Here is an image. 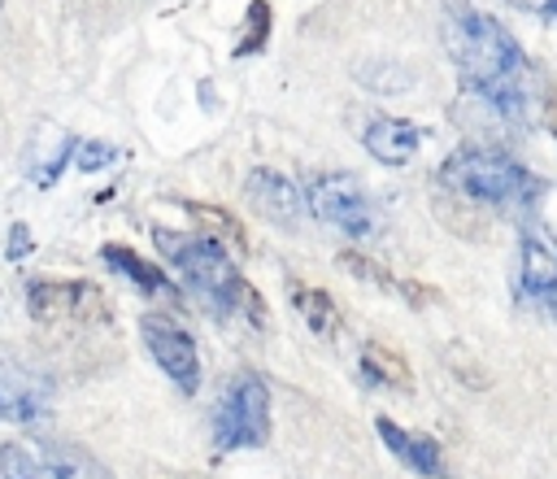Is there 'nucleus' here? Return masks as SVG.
I'll return each mask as SVG.
<instances>
[{"label":"nucleus","instance_id":"obj_1","mask_svg":"<svg viewBox=\"0 0 557 479\" xmlns=\"http://www.w3.org/2000/svg\"><path fill=\"white\" fill-rule=\"evenodd\" d=\"M444 48L461 74L466 96L500 118L505 126H527L540 113V83L518 48V39L483 9L453 0L444 9Z\"/></svg>","mask_w":557,"mask_h":479},{"label":"nucleus","instance_id":"obj_2","mask_svg":"<svg viewBox=\"0 0 557 479\" xmlns=\"http://www.w3.org/2000/svg\"><path fill=\"white\" fill-rule=\"evenodd\" d=\"M152 244L161 248V257L183 274V283H191V292L222 318H244L248 327H265V300L257 296V287L239 274V266L231 261L226 244L213 235H191V231H170L157 226Z\"/></svg>","mask_w":557,"mask_h":479},{"label":"nucleus","instance_id":"obj_3","mask_svg":"<svg viewBox=\"0 0 557 479\" xmlns=\"http://www.w3.org/2000/svg\"><path fill=\"white\" fill-rule=\"evenodd\" d=\"M440 187L453 192L466 205H483V209H500V213H531L544 183L513 161L500 148H483V144H466L457 152H448L440 161Z\"/></svg>","mask_w":557,"mask_h":479},{"label":"nucleus","instance_id":"obj_4","mask_svg":"<svg viewBox=\"0 0 557 479\" xmlns=\"http://www.w3.org/2000/svg\"><path fill=\"white\" fill-rule=\"evenodd\" d=\"M270 440V383L257 370H235L213 409V453L261 449Z\"/></svg>","mask_w":557,"mask_h":479},{"label":"nucleus","instance_id":"obj_5","mask_svg":"<svg viewBox=\"0 0 557 479\" xmlns=\"http://www.w3.org/2000/svg\"><path fill=\"white\" fill-rule=\"evenodd\" d=\"M305 209L318 222L344 231L348 240H374L383 226L379 205L370 200V192L352 174H313L305 183Z\"/></svg>","mask_w":557,"mask_h":479},{"label":"nucleus","instance_id":"obj_6","mask_svg":"<svg viewBox=\"0 0 557 479\" xmlns=\"http://www.w3.org/2000/svg\"><path fill=\"white\" fill-rule=\"evenodd\" d=\"M26 314L35 322H104L109 300L91 279H26Z\"/></svg>","mask_w":557,"mask_h":479},{"label":"nucleus","instance_id":"obj_7","mask_svg":"<svg viewBox=\"0 0 557 479\" xmlns=\"http://www.w3.org/2000/svg\"><path fill=\"white\" fill-rule=\"evenodd\" d=\"M139 335H144V348L152 353V361L161 366V374L183 396H196V388H200V353H196L191 331L183 322L165 318V314H144L139 318Z\"/></svg>","mask_w":557,"mask_h":479},{"label":"nucleus","instance_id":"obj_8","mask_svg":"<svg viewBox=\"0 0 557 479\" xmlns=\"http://www.w3.org/2000/svg\"><path fill=\"white\" fill-rule=\"evenodd\" d=\"M52 409V374L0 348V422H39Z\"/></svg>","mask_w":557,"mask_h":479},{"label":"nucleus","instance_id":"obj_9","mask_svg":"<svg viewBox=\"0 0 557 479\" xmlns=\"http://www.w3.org/2000/svg\"><path fill=\"white\" fill-rule=\"evenodd\" d=\"M513 292L522 305H531L540 314H557V244L548 235H535V231L522 235Z\"/></svg>","mask_w":557,"mask_h":479},{"label":"nucleus","instance_id":"obj_10","mask_svg":"<svg viewBox=\"0 0 557 479\" xmlns=\"http://www.w3.org/2000/svg\"><path fill=\"white\" fill-rule=\"evenodd\" d=\"M244 196H248V205L265 218V222H274V226H287V231H296L300 226V213H305V192L287 179V174H278V170H248V179H244Z\"/></svg>","mask_w":557,"mask_h":479},{"label":"nucleus","instance_id":"obj_11","mask_svg":"<svg viewBox=\"0 0 557 479\" xmlns=\"http://www.w3.org/2000/svg\"><path fill=\"white\" fill-rule=\"evenodd\" d=\"M374 431H379V440L387 444V453L400 457V466H409L413 475H422V479H448L444 449H440L431 435L405 431V427L392 422V418H374Z\"/></svg>","mask_w":557,"mask_h":479},{"label":"nucleus","instance_id":"obj_12","mask_svg":"<svg viewBox=\"0 0 557 479\" xmlns=\"http://www.w3.org/2000/svg\"><path fill=\"white\" fill-rule=\"evenodd\" d=\"M366 152L379 161V165H409L422 148V126H413L409 118H392V113H379L366 135H361Z\"/></svg>","mask_w":557,"mask_h":479},{"label":"nucleus","instance_id":"obj_13","mask_svg":"<svg viewBox=\"0 0 557 479\" xmlns=\"http://www.w3.org/2000/svg\"><path fill=\"white\" fill-rule=\"evenodd\" d=\"M100 261H104L109 270H117L122 279H131L144 296H174V300H178L174 279H170L161 266H152L148 257H139L135 248H126V244H100Z\"/></svg>","mask_w":557,"mask_h":479},{"label":"nucleus","instance_id":"obj_14","mask_svg":"<svg viewBox=\"0 0 557 479\" xmlns=\"http://www.w3.org/2000/svg\"><path fill=\"white\" fill-rule=\"evenodd\" d=\"M287 300H292V309L305 318V327H309L318 340H331V335L339 331V309H335V300H331L322 287H309V283L292 279Z\"/></svg>","mask_w":557,"mask_h":479},{"label":"nucleus","instance_id":"obj_15","mask_svg":"<svg viewBox=\"0 0 557 479\" xmlns=\"http://www.w3.org/2000/svg\"><path fill=\"white\" fill-rule=\"evenodd\" d=\"M361 374H366V383H374V388H396V392H405V388L413 383L409 361H405L400 353L374 344V340L361 348Z\"/></svg>","mask_w":557,"mask_h":479},{"label":"nucleus","instance_id":"obj_16","mask_svg":"<svg viewBox=\"0 0 557 479\" xmlns=\"http://www.w3.org/2000/svg\"><path fill=\"white\" fill-rule=\"evenodd\" d=\"M0 479H61V466L48 453L9 440L0 444Z\"/></svg>","mask_w":557,"mask_h":479},{"label":"nucleus","instance_id":"obj_17","mask_svg":"<svg viewBox=\"0 0 557 479\" xmlns=\"http://www.w3.org/2000/svg\"><path fill=\"white\" fill-rule=\"evenodd\" d=\"M183 209L196 218V226H200L205 235H213V240H222V244H231V248H244V244H248V231H244V222H239L231 209L209 205V200H183Z\"/></svg>","mask_w":557,"mask_h":479},{"label":"nucleus","instance_id":"obj_18","mask_svg":"<svg viewBox=\"0 0 557 479\" xmlns=\"http://www.w3.org/2000/svg\"><path fill=\"white\" fill-rule=\"evenodd\" d=\"M274 30V13H270V0H252L248 13H244V26H239V44H235V57H252L265 48Z\"/></svg>","mask_w":557,"mask_h":479},{"label":"nucleus","instance_id":"obj_19","mask_svg":"<svg viewBox=\"0 0 557 479\" xmlns=\"http://www.w3.org/2000/svg\"><path fill=\"white\" fill-rule=\"evenodd\" d=\"M48 457L61 466V479H113L87 449H78V444H57V449H48Z\"/></svg>","mask_w":557,"mask_h":479},{"label":"nucleus","instance_id":"obj_20","mask_svg":"<svg viewBox=\"0 0 557 479\" xmlns=\"http://www.w3.org/2000/svg\"><path fill=\"white\" fill-rule=\"evenodd\" d=\"M339 266H344V270H352V274H361V279H374L379 287H387V292H396V296H405V300H413V305H418V292H413V287H405L400 279H392V274H387L383 266H374L370 257H361V253H352V248H348V253H339Z\"/></svg>","mask_w":557,"mask_h":479},{"label":"nucleus","instance_id":"obj_21","mask_svg":"<svg viewBox=\"0 0 557 479\" xmlns=\"http://www.w3.org/2000/svg\"><path fill=\"white\" fill-rule=\"evenodd\" d=\"M113 161H117V148L104 144V139H78V148H74V165L83 174H96V170H104Z\"/></svg>","mask_w":557,"mask_h":479},{"label":"nucleus","instance_id":"obj_22","mask_svg":"<svg viewBox=\"0 0 557 479\" xmlns=\"http://www.w3.org/2000/svg\"><path fill=\"white\" fill-rule=\"evenodd\" d=\"M30 248H35V235H30V226L26 222H13L9 226V261H22V257H30Z\"/></svg>","mask_w":557,"mask_h":479},{"label":"nucleus","instance_id":"obj_23","mask_svg":"<svg viewBox=\"0 0 557 479\" xmlns=\"http://www.w3.org/2000/svg\"><path fill=\"white\" fill-rule=\"evenodd\" d=\"M513 9H522V13H540V17H553L557 13V0H509Z\"/></svg>","mask_w":557,"mask_h":479},{"label":"nucleus","instance_id":"obj_24","mask_svg":"<svg viewBox=\"0 0 557 479\" xmlns=\"http://www.w3.org/2000/svg\"><path fill=\"white\" fill-rule=\"evenodd\" d=\"M548 122H553V131H557V100H553V109H548Z\"/></svg>","mask_w":557,"mask_h":479},{"label":"nucleus","instance_id":"obj_25","mask_svg":"<svg viewBox=\"0 0 557 479\" xmlns=\"http://www.w3.org/2000/svg\"><path fill=\"white\" fill-rule=\"evenodd\" d=\"M0 4H4V0H0Z\"/></svg>","mask_w":557,"mask_h":479}]
</instances>
